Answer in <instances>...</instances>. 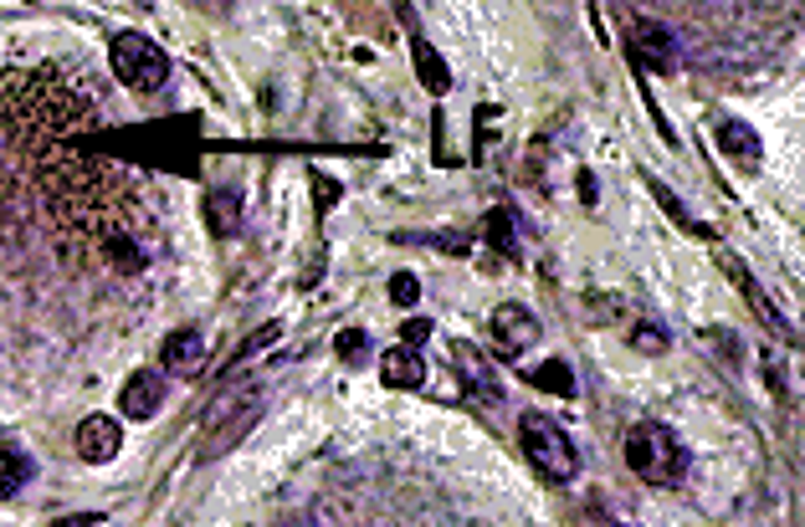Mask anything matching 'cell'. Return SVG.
<instances>
[{"mask_svg":"<svg viewBox=\"0 0 805 527\" xmlns=\"http://www.w3.org/2000/svg\"><path fill=\"white\" fill-rule=\"evenodd\" d=\"M626 462H631V472L642 476V482L667 487V482H677V476H683V446H677V435H672L667 425L646 420V425H636V430L626 435Z\"/></svg>","mask_w":805,"mask_h":527,"instance_id":"obj_1","label":"cell"},{"mask_svg":"<svg viewBox=\"0 0 805 527\" xmlns=\"http://www.w3.org/2000/svg\"><path fill=\"white\" fill-rule=\"evenodd\" d=\"M519 435H524V450H529V462L539 466V476H550V482H575L580 456H575V446H570V435H564L550 415H539V409L524 415V420H519Z\"/></svg>","mask_w":805,"mask_h":527,"instance_id":"obj_2","label":"cell"},{"mask_svg":"<svg viewBox=\"0 0 805 527\" xmlns=\"http://www.w3.org/2000/svg\"><path fill=\"white\" fill-rule=\"evenodd\" d=\"M113 72H119L134 93H160L164 82H170V57L154 47L149 37H139V31H123V37H113Z\"/></svg>","mask_w":805,"mask_h":527,"instance_id":"obj_3","label":"cell"},{"mask_svg":"<svg viewBox=\"0 0 805 527\" xmlns=\"http://www.w3.org/2000/svg\"><path fill=\"white\" fill-rule=\"evenodd\" d=\"M452 369H456V379L467 384L472 395L483 399V405H503V379H497V369L487 364L483 348H472V343H452Z\"/></svg>","mask_w":805,"mask_h":527,"instance_id":"obj_4","label":"cell"},{"mask_svg":"<svg viewBox=\"0 0 805 527\" xmlns=\"http://www.w3.org/2000/svg\"><path fill=\"white\" fill-rule=\"evenodd\" d=\"M487 333H493L497 354L519 358V354L529 348V343L539 338V323H534V313H529V307H519V303H497L493 317H487Z\"/></svg>","mask_w":805,"mask_h":527,"instance_id":"obj_5","label":"cell"},{"mask_svg":"<svg viewBox=\"0 0 805 527\" xmlns=\"http://www.w3.org/2000/svg\"><path fill=\"white\" fill-rule=\"evenodd\" d=\"M119 446H123L119 420H108V415H88V420L78 425V456H82V462L103 466V462H113V456H119Z\"/></svg>","mask_w":805,"mask_h":527,"instance_id":"obj_6","label":"cell"},{"mask_svg":"<svg viewBox=\"0 0 805 527\" xmlns=\"http://www.w3.org/2000/svg\"><path fill=\"white\" fill-rule=\"evenodd\" d=\"M119 405H123V415H129V420H149V415L164 405V379L154 369L129 374V379H123V389H119Z\"/></svg>","mask_w":805,"mask_h":527,"instance_id":"obj_7","label":"cell"},{"mask_svg":"<svg viewBox=\"0 0 805 527\" xmlns=\"http://www.w3.org/2000/svg\"><path fill=\"white\" fill-rule=\"evenodd\" d=\"M160 358L180 374V379H195V374L205 369V338H201V328L170 333V338H164V348H160Z\"/></svg>","mask_w":805,"mask_h":527,"instance_id":"obj_8","label":"cell"},{"mask_svg":"<svg viewBox=\"0 0 805 527\" xmlns=\"http://www.w3.org/2000/svg\"><path fill=\"white\" fill-rule=\"evenodd\" d=\"M631 47H636L652 67H662V72L677 67V41H672V31L657 27V21H636V27H631Z\"/></svg>","mask_w":805,"mask_h":527,"instance_id":"obj_9","label":"cell"},{"mask_svg":"<svg viewBox=\"0 0 805 527\" xmlns=\"http://www.w3.org/2000/svg\"><path fill=\"white\" fill-rule=\"evenodd\" d=\"M205 225H211L215 241L237 236V231H242V195H237V190H215V195H205Z\"/></svg>","mask_w":805,"mask_h":527,"instance_id":"obj_10","label":"cell"},{"mask_svg":"<svg viewBox=\"0 0 805 527\" xmlns=\"http://www.w3.org/2000/svg\"><path fill=\"white\" fill-rule=\"evenodd\" d=\"M724 266H728V272H734V282H738V292H744V297H749V303H754V313L765 317V328H769V333H785V338H795V328H791V323H785V313H779V307H775V303H769L765 292H759V282H754V277H749V272H744V266H738V262H734V256H724Z\"/></svg>","mask_w":805,"mask_h":527,"instance_id":"obj_11","label":"cell"},{"mask_svg":"<svg viewBox=\"0 0 805 527\" xmlns=\"http://www.w3.org/2000/svg\"><path fill=\"white\" fill-rule=\"evenodd\" d=\"M380 379H385L390 389H416V384L426 379V364H421L416 348H390V354L380 358Z\"/></svg>","mask_w":805,"mask_h":527,"instance_id":"obj_12","label":"cell"},{"mask_svg":"<svg viewBox=\"0 0 805 527\" xmlns=\"http://www.w3.org/2000/svg\"><path fill=\"white\" fill-rule=\"evenodd\" d=\"M718 144L728 149V159H734V164H744V170H759V133H754L749 123L724 119V123H718Z\"/></svg>","mask_w":805,"mask_h":527,"instance_id":"obj_13","label":"cell"},{"mask_svg":"<svg viewBox=\"0 0 805 527\" xmlns=\"http://www.w3.org/2000/svg\"><path fill=\"white\" fill-rule=\"evenodd\" d=\"M27 482H31V462L16 446H0V501L16 497Z\"/></svg>","mask_w":805,"mask_h":527,"instance_id":"obj_14","label":"cell"},{"mask_svg":"<svg viewBox=\"0 0 805 527\" xmlns=\"http://www.w3.org/2000/svg\"><path fill=\"white\" fill-rule=\"evenodd\" d=\"M411 57H416V67H421V82H426L431 93H446V62L436 52H431V41L426 37H411Z\"/></svg>","mask_w":805,"mask_h":527,"instance_id":"obj_15","label":"cell"},{"mask_svg":"<svg viewBox=\"0 0 805 527\" xmlns=\"http://www.w3.org/2000/svg\"><path fill=\"white\" fill-rule=\"evenodd\" d=\"M256 415H262V405H256V395H246V399H242V409H237V420H231L227 430H215V435H211V450L237 446V440H242V435L256 425Z\"/></svg>","mask_w":805,"mask_h":527,"instance_id":"obj_16","label":"cell"},{"mask_svg":"<svg viewBox=\"0 0 805 527\" xmlns=\"http://www.w3.org/2000/svg\"><path fill=\"white\" fill-rule=\"evenodd\" d=\"M529 384H544V389H560V395H575V379L564 364H550V369H529Z\"/></svg>","mask_w":805,"mask_h":527,"instance_id":"obj_17","label":"cell"},{"mask_svg":"<svg viewBox=\"0 0 805 527\" xmlns=\"http://www.w3.org/2000/svg\"><path fill=\"white\" fill-rule=\"evenodd\" d=\"M364 348H370V333H364V328H344V333L334 338V354H339V358H350V364H360Z\"/></svg>","mask_w":805,"mask_h":527,"instance_id":"obj_18","label":"cell"},{"mask_svg":"<svg viewBox=\"0 0 805 527\" xmlns=\"http://www.w3.org/2000/svg\"><path fill=\"white\" fill-rule=\"evenodd\" d=\"M416 297H421L416 272H395V277H390V303H395V307H411Z\"/></svg>","mask_w":805,"mask_h":527,"instance_id":"obj_19","label":"cell"},{"mask_svg":"<svg viewBox=\"0 0 805 527\" xmlns=\"http://www.w3.org/2000/svg\"><path fill=\"white\" fill-rule=\"evenodd\" d=\"M631 343H636L642 354H662V348H667V333L652 328V323H642V328H631Z\"/></svg>","mask_w":805,"mask_h":527,"instance_id":"obj_20","label":"cell"},{"mask_svg":"<svg viewBox=\"0 0 805 527\" xmlns=\"http://www.w3.org/2000/svg\"><path fill=\"white\" fill-rule=\"evenodd\" d=\"M401 338H405V348H421L431 338V323L426 317H411V323H401Z\"/></svg>","mask_w":805,"mask_h":527,"instance_id":"obj_21","label":"cell"},{"mask_svg":"<svg viewBox=\"0 0 805 527\" xmlns=\"http://www.w3.org/2000/svg\"><path fill=\"white\" fill-rule=\"evenodd\" d=\"M487 236H493V246L513 251V241H509V215H493V221H487Z\"/></svg>","mask_w":805,"mask_h":527,"instance_id":"obj_22","label":"cell"},{"mask_svg":"<svg viewBox=\"0 0 805 527\" xmlns=\"http://www.w3.org/2000/svg\"><path fill=\"white\" fill-rule=\"evenodd\" d=\"M98 523H103V517H98V513H88V517H62V523H57V527H98Z\"/></svg>","mask_w":805,"mask_h":527,"instance_id":"obj_23","label":"cell"}]
</instances>
